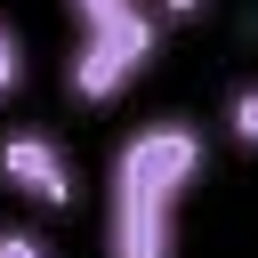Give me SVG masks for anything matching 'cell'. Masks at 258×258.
Listing matches in <instances>:
<instances>
[{
	"label": "cell",
	"mask_w": 258,
	"mask_h": 258,
	"mask_svg": "<svg viewBox=\"0 0 258 258\" xmlns=\"http://www.w3.org/2000/svg\"><path fill=\"white\" fill-rule=\"evenodd\" d=\"M210 169V137L185 113H153L105 153V258H177V218Z\"/></svg>",
	"instance_id": "6da1fadb"
},
{
	"label": "cell",
	"mask_w": 258,
	"mask_h": 258,
	"mask_svg": "<svg viewBox=\"0 0 258 258\" xmlns=\"http://www.w3.org/2000/svg\"><path fill=\"white\" fill-rule=\"evenodd\" d=\"M161 16L145 8V0H129V8H113V16H89V24H73V56H64V97L73 105H113V97H129L145 73H153V56H161Z\"/></svg>",
	"instance_id": "7a4b0ae2"
},
{
	"label": "cell",
	"mask_w": 258,
	"mask_h": 258,
	"mask_svg": "<svg viewBox=\"0 0 258 258\" xmlns=\"http://www.w3.org/2000/svg\"><path fill=\"white\" fill-rule=\"evenodd\" d=\"M0 185L24 202V210H73L81 202V161L56 129L40 121H8L0 129Z\"/></svg>",
	"instance_id": "3957f363"
},
{
	"label": "cell",
	"mask_w": 258,
	"mask_h": 258,
	"mask_svg": "<svg viewBox=\"0 0 258 258\" xmlns=\"http://www.w3.org/2000/svg\"><path fill=\"white\" fill-rule=\"evenodd\" d=\"M226 137L242 153H258V81H234L226 89Z\"/></svg>",
	"instance_id": "277c9868"
},
{
	"label": "cell",
	"mask_w": 258,
	"mask_h": 258,
	"mask_svg": "<svg viewBox=\"0 0 258 258\" xmlns=\"http://www.w3.org/2000/svg\"><path fill=\"white\" fill-rule=\"evenodd\" d=\"M16 89H24V32L0 16V105H8Z\"/></svg>",
	"instance_id": "5b68a950"
},
{
	"label": "cell",
	"mask_w": 258,
	"mask_h": 258,
	"mask_svg": "<svg viewBox=\"0 0 258 258\" xmlns=\"http://www.w3.org/2000/svg\"><path fill=\"white\" fill-rule=\"evenodd\" d=\"M0 258H56V242L40 226H0Z\"/></svg>",
	"instance_id": "8992f818"
},
{
	"label": "cell",
	"mask_w": 258,
	"mask_h": 258,
	"mask_svg": "<svg viewBox=\"0 0 258 258\" xmlns=\"http://www.w3.org/2000/svg\"><path fill=\"white\" fill-rule=\"evenodd\" d=\"M145 8H153V16H161V24H194V16H202V8H210V0H145Z\"/></svg>",
	"instance_id": "52a82bcc"
},
{
	"label": "cell",
	"mask_w": 258,
	"mask_h": 258,
	"mask_svg": "<svg viewBox=\"0 0 258 258\" xmlns=\"http://www.w3.org/2000/svg\"><path fill=\"white\" fill-rule=\"evenodd\" d=\"M73 8V24H89V16H113V8H129V0H64Z\"/></svg>",
	"instance_id": "ba28073f"
}]
</instances>
